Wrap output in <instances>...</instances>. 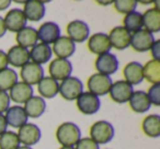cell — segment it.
Returning a JSON list of instances; mask_svg holds the SVG:
<instances>
[{
    "label": "cell",
    "instance_id": "1",
    "mask_svg": "<svg viewBox=\"0 0 160 149\" xmlns=\"http://www.w3.org/2000/svg\"><path fill=\"white\" fill-rule=\"evenodd\" d=\"M56 138L62 147H73L81 138V132L75 123L65 122L58 126Z\"/></svg>",
    "mask_w": 160,
    "mask_h": 149
},
{
    "label": "cell",
    "instance_id": "2",
    "mask_svg": "<svg viewBox=\"0 0 160 149\" xmlns=\"http://www.w3.org/2000/svg\"><path fill=\"white\" fill-rule=\"evenodd\" d=\"M114 137V128L107 121H98L90 127V138L98 145L110 142Z\"/></svg>",
    "mask_w": 160,
    "mask_h": 149
},
{
    "label": "cell",
    "instance_id": "3",
    "mask_svg": "<svg viewBox=\"0 0 160 149\" xmlns=\"http://www.w3.org/2000/svg\"><path fill=\"white\" fill-rule=\"evenodd\" d=\"M83 92V86L80 79L77 77H68L67 79L62 81L59 85L58 93H60L62 98L67 101L76 100L80 94Z\"/></svg>",
    "mask_w": 160,
    "mask_h": 149
},
{
    "label": "cell",
    "instance_id": "4",
    "mask_svg": "<svg viewBox=\"0 0 160 149\" xmlns=\"http://www.w3.org/2000/svg\"><path fill=\"white\" fill-rule=\"evenodd\" d=\"M112 79L110 76H105L102 73H93L88 79V89L89 92L93 93L94 96L100 97L109 93L110 88L112 86Z\"/></svg>",
    "mask_w": 160,
    "mask_h": 149
},
{
    "label": "cell",
    "instance_id": "5",
    "mask_svg": "<svg viewBox=\"0 0 160 149\" xmlns=\"http://www.w3.org/2000/svg\"><path fill=\"white\" fill-rule=\"evenodd\" d=\"M77 107L81 113L86 115H92L99 111L101 107V101L99 97L94 96L91 92H82L77 99Z\"/></svg>",
    "mask_w": 160,
    "mask_h": 149
},
{
    "label": "cell",
    "instance_id": "6",
    "mask_svg": "<svg viewBox=\"0 0 160 149\" xmlns=\"http://www.w3.org/2000/svg\"><path fill=\"white\" fill-rule=\"evenodd\" d=\"M51 78L58 80H65L68 77L71 76L72 72V65L68 59H62V58H55L53 62L49 64L48 67Z\"/></svg>",
    "mask_w": 160,
    "mask_h": 149
},
{
    "label": "cell",
    "instance_id": "7",
    "mask_svg": "<svg viewBox=\"0 0 160 149\" xmlns=\"http://www.w3.org/2000/svg\"><path fill=\"white\" fill-rule=\"evenodd\" d=\"M41 136H42V133H41L40 127L33 123H27L23 126H21L18 132L20 144H23L28 147L38 144L41 139Z\"/></svg>",
    "mask_w": 160,
    "mask_h": 149
},
{
    "label": "cell",
    "instance_id": "8",
    "mask_svg": "<svg viewBox=\"0 0 160 149\" xmlns=\"http://www.w3.org/2000/svg\"><path fill=\"white\" fill-rule=\"evenodd\" d=\"M20 77L22 79V82L27 83V85H38L44 77V69L40 65L29 62L23 67H21Z\"/></svg>",
    "mask_w": 160,
    "mask_h": 149
},
{
    "label": "cell",
    "instance_id": "9",
    "mask_svg": "<svg viewBox=\"0 0 160 149\" xmlns=\"http://www.w3.org/2000/svg\"><path fill=\"white\" fill-rule=\"evenodd\" d=\"M133 92V86H131L125 80H118L115 81L114 83H112L109 93L114 102L122 104V103L128 102Z\"/></svg>",
    "mask_w": 160,
    "mask_h": 149
},
{
    "label": "cell",
    "instance_id": "10",
    "mask_svg": "<svg viewBox=\"0 0 160 149\" xmlns=\"http://www.w3.org/2000/svg\"><path fill=\"white\" fill-rule=\"evenodd\" d=\"M155 41L152 33L142 29L131 35V46L136 52L142 53V52L149 51Z\"/></svg>",
    "mask_w": 160,
    "mask_h": 149
},
{
    "label": "cell",
    "instance_id": "11",
    "mask_svg": "<svg viewBox=\"0 0 160 149\" xmlns=\"http://www.w3.org/2000/svg\"><path fill=\"white\" fill-rule=\"evenodd\" d=\"M131 35L132 34L123 27H115L110 31L109 40L111 47H114L118 51L126 49L131 46Z\"/></svg>",
    "mask_w": 160,
    "mask_h": 149
},
{
    "label": "cell",
    "instance_id": "12",
    "mask_svg": "<svg viewBox=\"0 0 160 149\" xmlns=\"http://www.w3.org/2000/svg\"><path fill=\"white\" fill-rule=\"evenodd\" d=\"M67 33L68 37L73 43H82L88 40L90 34V29L86 22L81 20L71 21L67 25Z\"/></svg>",
    "mask_w": 160,
    "mask_h": 149
},
{
    "label": "cell",
    "instance_id": "13",
    "mask_svg": "<svg viewBox=\"0 0 160 149\" xmlns=\"http://www.w3.org/2000/svg\"><path fill=\"white\" fill-rule=\"evenodd\" d=\"M94 66H96V69L98 70L99 73L110 76V75H113L118 71V60L115 55L111 53H107L98 56Z\"/></svg>",
    "mask_w": 160,
    "mask_h": 149
},
{
    "label": "cell",
    "instance_id": "14",
    "mask_svg": "<svg viewBox=\"0 0 160 149\" xmlns=\"http://www.w3.org/2000/svg\"><path fill=\"white\" fill-rule=\"evenodd\" d=\"M3 21H5L6 29L10 32H16V33L27 27L28 22L23 11L19 8H14L8 11Z\"/></svg>",
    "mask_w": 160,
    "mask_h": 149
},
{
    "label": "cell",
    "instance_id": "15",
    "mask_svg": "<svg viewBox=\"0 0 160 149\" xmlns=\"http://www.w3.org/2000/svg\"><path fill=\"white\" fill-rule=\"evenodd\" d=\"M88 48L91 53L96 55H103L110 53L111 44L108 34L105 33H94L88 40Z\"/></svg>",
    "mask_w": 160,
    "mask_h": 149
},
{
    "label": "cell",
    "instance_id": "16",
    "mask_svg": "<svg viewBox=\"0 0 160 149\" xmlns=\"http://www.w3.org/2000/svg\"><path fill=\"white\" fill-rule=\"evenodd\" d=\"M76 51V44L68 37V36H59L54 42L52 52L55 53L58 58L68 59L70 56L73 55Z\"/></svg>",
    "mask_w": 160,
    "mask_h": 149
},
{
    "label": "cell",
    "instance_id": "17",
    "mask_svg": "<svg viewBox=\"0 0 160 149\" xmlns=\"http://www.w3.org/2000/svg\"><path fill=\"white\" fill-rule=\"evenodd\" d=\"M38 41H41L44 44H52L60 36V29L57 23L55 22H45L38 27Z\"/></svg>",
    "mask_w": 160,
    "mask_h": 149
},
{
    "label": "cell",
    "instance_id": "18",
    "mask_svg": "<svg viewBox=\"0 0 160 149\" xmlns=\"http://www.w3.org/2000/svg\"><path fill=\"white\" fill-rule=\"evenodd\" d=\"M23 13L25 16L27 21H32V22H38L42 20L43 17L45 16L46 8L43 1H38V0H29L25 1L24 8H23Z\"/></svg>",
    "mask_w": 160,
    "mask_h": 149
},
{
    "label": "cell",
    "instance_id": "19",
    "mask_svg": "<svg viewBox=\"0 0 160 149\" xmlns=\"http://www.w3.org/2000/svg\"><path fill=\"white\" fill-rule=\"evenodd\" d=\"M9 98L10 101L21 104V103H25L29 99L33 97V88L32 86H29L24 82H17L11 89L9 90Z\"/></svg>",
    "mask_w": 160,
    "mask_h": 149
},
{
    "label": "cell",
    "instance_id": "20",
    "mask_svg": "<svg viewBox=\"0 0 160 149\" xmlns=\"http://www.w3.org/2000/svg\"><path fill=\"white\" fill-rule=\"evenodd\" d=\"M5 117L7 124L13 128H20L21 126L27 124L28 120H29L23 107H20V105H13V107H9L6 111Z\"/></svg>",
    "mask_w": 160,
    "mask_h": 149
},
{
    "label": "cell",
    "instance_id": "21",
    "mask_svg": "<svg viewBox=\"0 0 160 149\" xmlns=\"http://www.w3.org/2000/svg\"><path fill=\"white\" fill-rule=\"evenodd\" d=\"M8 64L12 67H23L28 64L30 60V52L29 49L23 48V47L16 45L12 46L7 53Z\"/></svg>",
    "mask_w": 160,
    "mask_h": 149
},
{
    "label": "cell",
    "instance_id": "22",
    "mask_svg": "<svg viewBox=\"0 0 160 149\" xmlns=\"http://www.w3.org/2000/svg\"><path fill=\"white\" fill-rule=\"evenodd\" d=\"M125 81L128 82L131 86L139 85L144 80L142 75V65L138 62H131L124 67L123 70Z\"/></svg>",
    "mask_w": 160,
    "mask_h": 149
},
{
    "label": "cell",
    "instance_id": "23",
    "mask_svg": "<svg viewBox=\"0 0 160 149\" xmlns=\"http://www.w3.org/2000/svg\"><path fill=\"white\" fill-rule=\"evenodd\" d=\"M30 52V59L32 62L38 65H42L47 62L52 58V48L49 45L44 44V43H38L31 48Z\"/></svg>",
    "mask_w": 160,
    "mask_h": 149
},
{
    "label": "cell",
    "instance_id": "24",
    "mask_svg": "<svg viewBox=\"0 0 160 149\" xmlns=\"http://www.w3.org/2000/svg\"><path fill=\"white\" fill-rule=\"evenodd\" d=\"M128 103L131 109L136 113H145L151 107V103L147 97V93L142 90L134 91L129 98Z\"/></svg>",
    "mask_w": 160,
    "mask_h": 149
},
{
    "label": "cell",
    "instance_id": "25",
    "mask_svg": "<svg viewBox=\"0 0 160 149\" xmlns=\"http://www.w3.org/2000/svg\"><path fill=\"white\" fill-rule=\"evenodd\" d=\"M24 109L25 113H27L28 117L31 118H38L41 115H43V113L46 110V102L43 98L41 97H35L33 96L31 99L27 101L24 103Z\"/></svg>",
    "mask_w": 160,
    "mask_h": 149
},
{
    "label": "cell",
    "instance_id": "26",
    "mask_svg": "<svg viewBox=\"0 0 160 149\" xmlns=\"http://www.w3.org/2000/svg\"><path fill=\"white\" fill-rule=\"evenodd\" d=\"M16 40L19 46L27 49L29 47L32 48L34 45L38 44V31L32 27H25L17 33Z\"/></svg>",
    "mask_w": 160,
    "mask_h": 149
},
{
    "label": "cell",
    "instance_id": "27",
    "mask_svg": "<svg viewBox=\"0 0 160 149\" xmlns=\"http://www.w3.org/2000/svg\"><path fill=\"white\" fill-rule=\"evenodd\" d=\"M38 93L43 99H53L57 96L59 90V83L51 77H43V79L38 83Z\"/></svg>",
    "mask_w": 160,
    "mask_h": 149
},
{
    "label": "cell",
    "instance_id": "28",
    "mask_svg": "<svg viewBox=\"0 0 160 149\" xmlns=\"http://www.w3.org/2000/svg\"><path fill=\"white\" fill-rule=\"evenodd\" d=\"M142 27L150 33H158L160 31V10L151 8L145 11L142 14Z\"/></svg>",
    "mask_w": 160,
    "mask_h": 149
},
{
    "label": "cell",
    "instance_id": "29",
    "mask_svg": "<svg viewBox=\"0 0 160 149\" xmlns=\"http://www.w3.org/2000/svg\"><path fill=\"white\" fill-rule=\"evenodd\" d=\"M142 132L145 135L151 138L160 136V116L158 114H151L144 118L142 124Z\"/></svg>",
    "mask_w": 160,
    "mask_h": 149
},
{
    "label": "cell",
    "instance_id": "30",
    "mask_svg": "<svg viewBox=\"0 0 160 149\" xmlns=\"http://www.w3.org/2000/svg\"><path fill=\"white\" fill-rule=\"evenodd\" d=\"M142 75L144 79L148 82L156 85L160 83V62L159 60L151 59L142 66Z\"/></svg>",
    "mask_w": 160,
    "mask_h": 149
},
{
    "label": "cell",
    "instance_id": "31",
    "mask_svg": "<svg viewBox=\"0 0 160 149\" xmlns=\"http://www.w3.org/2000/svg\"><path fill=\"white\" fill-rule=\"evenodd\" d=\"M123 27L131 32H137L142 29V14L140 12L133 11L125 14V18L123 20Z\"/></svg>",
    "mask_w": 160,
    "mask_h": 149
},
{
    "label": "cell",
    "instance_id": "32",
    "mask_svg": "<svg viewBox=\"0 0 160 149\" xmlns=\"http://www.w3.org/2000/svg\"><path fill=\"white\" fill-rule=\"evenodd\" d=\"M18 82V75L11 68L0 70V91H9Z\"/></svg>",
    "mask_w": 160,
    "mask_h": 149
},
{
    "label": "cell",
    "instance_id": "33",
    "mask_svg": "<svg viewBox=\"0 0 160 149\" xmlns=\"http://www.w3.org/2000/svg\"><path fill=\"white\" fill-rule=\"evenodd\" d=\"M20 147L18 134L7 131L0 135V149H18Z\"/></svg>",
    "mask_w": 160,
    "mask_h": 149
},
{
    "label": "cell",
    "instance_id": "34",
    "mask_svg": "<svg viewBox=\"0 0 160 149\" xmlns=\"http://www.w3.org/2000/svg\"><path fill=\"white\" fill-rule=\"evenodd\" d=\"M113 5L116 11H118L120 13L127 14L129 12L135 11L136 7H137V1L135 0H116V1H113Z\"/></svg>",
    "mask_w": 160,
    "mask_h": 149
},
{
    "label": "cell",
    "instance_id": "35",
    "mask_svg": "<svg viewBox=\"0 0 160 149\" xmlns=\"http://www.w3.org/2000/svg\"><path fill=\"white\" fill-rule=\"evenodd\" d=\"M147 97H148L151 104L156 105V107H159L160 105V83H156V85L151 86L148 90Z\"/></svg>",
    "mask_w": 160,
    "mask_h": 149
},
{
    "label": "cell",
    "instance_id": "36",
    "mask_svg": "<svg viewBox=\"0 0 160 149\" xmlns=\"http://www.w3.org/2000/svg\"><path fill=\"white\" fill-rule=\"evenodd\" d=\"M75 149H100V146L97 142H94L90 137H85L80 138L79 142L76 144Z\"/></svg>",
    "mask_w": 160,
    "mask_h": 149
},
{
    "label": "cell",
    "instance_id": "37",
    "mask_svg": "<svg viewBox=\"0 0 160 149\" xmlns=\"http://www.w3.org/2000/svg\"><path fill=\"white\" fill-rule=\"evenodd\" d=\"M10 107L9 94L5 91H0V114L5 113Z\"/></svg>",
    "mask_w": 160,
    "mask_h": 149
},
{
    "label": "cell",
    "instance_id": "38",
    "mask_svg": "<svg viewBox=\"0 0 160 149\" xmlns=\"http://www.w3.org/2000/svg\"><path fill=\"white\" fill-rule=\"evenodd\" d=\"M150 51L153 59L160 62V40H157L153 42L152 46L150 47Z\"/></svg>",
    "mask_w": 160,
    "mask_h": 149
},
{
    "label": "cell",
    "instance_id": "39",
    "mask_svg": "<svg viewBox=\"0 0 160 149\" xmlns=\"http://www.w3.org/2000/svg\"><path fill=\"white\" fill-rule=\"evenodd\" d=\"M8 59H7V53L0 49V70H3V69L8 68Z\"/></svg>",
    "mask_w": 160,
    "mask_h": 149
},
{
    "label": "cell",
    "instance_id": "40",
    "mask_svg": "<svg viewBox=\"0 0 160 149\" xmlns=\"http://www.w3.org/2000/svg\"><path fill=\"white\" fill-rule=\"evenodd\" d=\"M7 121H6V117L3 114H0V135L3 134L5 132H7Z\"/></svg>",
    "mask_w": 160,
    "mask_h": 149
},
{
    "label": "cell",
    "instance_id": "41",
    "mask_svg": "<svg viewBox=\"0 0 160 149\" xmlns=\"http://www.w3.org/2000/svg\"><path fill=\"white\" fill-rule=\"evenodd\" d=\"M6 32H7V29H6L5 21H3L2 17H0V37H2L6 34Z\"/></svg>",
    "mask_w": 160,
    "mask_h": 149
},
{
    "label": "cell",
    "instance_id": "42",
    "mask_svg": "<svg viewBox=\"0 0 160 149\" xmlns=\"http://www.w3.org/2000/svg\"><path fill=\"white\" fill-rule=\"evenodd\" d=\"M10 5H11V1H10V0H0V11L6 10Z\"/></svg>",
    "mask_w": 160,
    "mask_h": 149
},
{
    "label": "cell",
    "instance_id": "43",
    "mask_svg": "<svg viewBox=\"0 0 160 149\" xmlns=\"http://www.w3.org/2000/svg\"><path fill=\"white\" fill-rule=\"evenodd\" d=\"M18 149H33L32 147H28V146H20Z\"/></svg>",
    "mask_w": 160,
    "mask_h": 149
},
{
    "label": "cell",
    "instance_id": "44",
    "mask_svg": "<svg viewBox=\"0 0 160 149\" xmlns=\"http://www.w3.org/2000/svg\"><path fill=\"white\" fill-rule=\"evenodd\" d=\"M59 149H75L73 147H60Z\"/></svg>",
    "mask_w": 160,
    "mask_h": 149
}]
</instances>
